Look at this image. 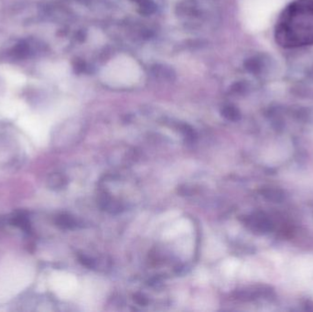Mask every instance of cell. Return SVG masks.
<instances>
[{"label": "cell", "mask_w": 313, "mask_h": 312, "mask_svg": "<svg viewBox=\"0 0 313 312\" xmlns=\"http://www.w3.org/2000/svg\"><path fill=\"white\" fill-rule=\"evenodd\" d=\"M79 260L85 267H89V268H93V267H95V262L92 258H90V257H88L86 256H84V255L80 256Z\"/></svg>", "instance_id": "7"}, {"label": "cell", "mask_w": 313, "mask_h": 312, "mask_svg": "<svg viewBox=\"0 0 313 312\" xmlns=\"http://www.w3.org/2000/svg\"><path fill=\"white\" fill-rule=\"evenodd\" d=\"M56 224L62 229H74L77 226V221L74 218L68 214H61L55 220Z\"/></svg>", "instance_id": "6"}, {"label": "cell", "mask_w": 313, "mask_h": 312, "mask_svg": "<svg viewBox=\"0 0 313 312\" xmlns=\"http://www.w3.org/2000/svg\"><path fill=\"white\" fill-rule=\"evenodd\" d=\"M136 301L138 302V304L140 305H145L147 303V299H146L145 297H142V296L136 297Z\"/></svg>", "instance_id": "9"}, {"label": "cell", "mask_w": 313, "mask_h": 312, "mask_svg": "<svg viewBox=\"0 0 313 312\" xmlns=\"http://www.w3.org/2000/svg\"><path fill=\"white\" fill-rule=\"evenodd\" d=\"M11 223L17 227L23 230L24 232H26V233H31V221L25 214L19 213V214L14 216L11 220Z\"/></svg>", "instance_id": "5"}, {"label": "cell", "mask_w": 313, "mask_h": 312, "mask_svg": "<svg viewBox=\"0 0 313 312\" xmlns=\"http://www.w3.org/2000/svg\"><path fill=\"white\" fill-rule=\"evenodd\" d=\"M248 225L252 230L259 233H267L273 229V223L264 215L256 214L248 218Z\"/></svg>", "instance_id": "3"}, {"label": "cell", "mask_w": 313, "mask_h": 312, "mask_svg": "<svg viewBox=\"0 0 313 312\" xmlns=\"http://www.w3.org/2000/svg\"><path fill=\"white\" fill-rule=\"evenodd\" d=\"M275 38L286 49L313 44V0H294L278 17Z\"/></svg>", "instance_id": "1"}, {"label": "cell", "mask_w": 313, "mask_h": 312, "mask_svg": "<svg viewBox=\"0 0 313 312\" xmlns=\"http://www.w3.org/2000/svg\"><path fill=\"white\" fill-rule=\"evenodd\" d=\"M267 195H269V196H268L269 200H275V201H279V200H280L279 196H281V195L278 193V191L276 190H267ZM267 195H265V196H267Z\"/></svg>", "instance_id": "8"}, {"label": "cell", "mask_w": 313, "mask_h": 312, "mask_svg": "<svg viewBox=\"0 0 313 312\" xmlns=\"http://www.w3.org/2000/svg\"><path fill=\"white\" fill-rule=\"evenodd\" d=\"M142 74V68L138 61L129 55L120 54L111 59L102 68L100 79L107 86L127 88L138 84Z\"/></svg>", "instance_id": "2"}, {"label": "cell", "mask_w": 313, "mask_h": 312, "mask_svg": "<svg viewBox=\"0 0 313 312\" xmlns=\"http://www.w3.org/2000/svg\"><path fill=\"white\" fill-rule=\"evenodd\" d=\"M48 186L52 190H61L67 184L66 177L61 173H53L48 178Z\"/></svg>", "instance_id": "4"}]
</instances>
